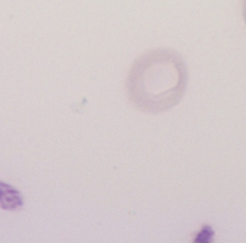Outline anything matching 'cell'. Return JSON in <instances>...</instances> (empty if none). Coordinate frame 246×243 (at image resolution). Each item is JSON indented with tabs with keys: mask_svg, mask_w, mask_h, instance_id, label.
<instances>
[{
	"mask_svg": "<svg viewBox=\"0 0 246 243\" xmlns=\"http://www.w3.org/2000/svg\"><path fill=\"white\" fill-rule=\"evenodd\" d=\"M23 206V198L20 192L10 185L0 181V208L14 211Z\"/></svg>",
	"mask_w": 246,
	"mask_h": 243,
	"instance_id": "2",
	"label": "cell"
},
{
	"mask_svg": "<svg viewBox=\"0 0 246 243\" xmlns=\"http://www.w3.org/2000/svg\"><path fill=\"white\" fill-rule=\"evenodd\" d=\"M241 14L244 24L246 26V0H241Z\"/></svg>",
	"mask_w": 246,
	"mask_h": 243,
	"instance_id": "3",
	"label": "cell"
},
{
	"mask_svg": "<svg viewBox=\"0 0 246 243\" xmlns=\"http://www.w3.org/2000/svg\"><path fill=\"white\" fill-rule=\"evenodd\" d=\"M188 83V69L183 56L171 48H155L132 63L126 78V93L137 110L162 114L178 105Z\"/></svg>",
	"mask_w": 246,
	"mask_h": 243,
	"instance_id": "1",
	"label": "cell"
}]
</instances>
